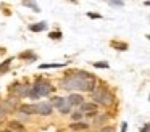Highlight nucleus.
<instances>
[{
  "mask_svg": "<svg viewBox=\"0 0 150 132\" xmlns=\"http://www.w3.org/2000/svg\"><path fill=\"white\" fill-rule=\"evenodd\" d=\"M62 89L65 90H82V92H91L95 89V77L94 74H89L86 71H78L74 76H68L62 80Z\"/></svg>",
  "mask_w": 150,
  "mask_h": 132,
  "instance_id": "nucleus-1",
  "label": "nucleus"
},
{
  "mask_svg": "<svg viewBox=\"0 0 150 132\" xmlns=\"http://www.w3.org/2000/svg\"><path fill=\"white\" fill-rule=\"evenodd\" d=\"M52 90H53V87L50 85V82H47V80H44V79H39L36 84H34V87L29 89L28 97H31V98H39V97L49 95Z\"/></svg>",
  "mask_w": 150,
  "mask_h": 132,
  "instance_id": "nucleus-2",
  "label": "nucleus"
},
{
  "mask_svg": "<svg viewBox=\"0 0 150 132\" xmlns=\"http://www.w3.org/2000/svg\"><path fill=\"white\" fill-rule=\"evenodd\" d=\"M92 100L97 103H107V105H110L111 102H113V95H111L110 92H108V89H105L103 85H98L97 89L92 90Z\"/></svg>",
  "mask_w": 150,
  "mask_h": 132,
  "instance_id": "nucleus-3",
  "label": "nucleus"
},
{
  "mask_svg": "<svg viewBox=\"0 0 150 132\" xmlns=\"http://www.w3.org/2000/svg\"><path fill=\"white\" fill-rule=\"evenodd\" d=\"M53 105L58 106V109H60V113H62V114H68L69 109H71L69 102H68V100H65V98H55V100H53Z\"/></svg>",
  "mask_w": 150,
  "mask_h": 132,
  "instance_id": "nucleus-4",
  "label": "nucleus"
},
{
  "mask_svg": "<svg viewBox=\"0 0 150 132\" xmlns=\"http://www.w3.org/2000/svg\"><path fill=\"white\" fill-rule=\"evenodd\" d=\"M29 85H24V84H15L11 85V93H15L16 97H24L29 93Z\"/></svg>",
  "mask_w": 150,
  "mask_h": 132,
  "instance_id": "nucleus-5",
  "label": "nucleus"
},
{
  "mask_svg": "<svg viewBox=\"0 0 150 132\" xmlns=\"http://www.w3.org/2000/svg\"><path fill=\"white\" fill-rule=\"evenodd\" d=\"M36 108H37V113H39V114L49 116V114H52L53 106H52V103H49V102H40L39 105H36Z\"/></svg>",
  "mask_w": 150,
  "mask_h": 132,
  "instance_id": "nucleus-6",
  "label": "nucleus"
},
{
  "mask_svg": "<svg viewBox=\"0 0 150 132\" xmlns=\"http://www.w3.org/2000/svg\"><path fill=\"white\" fill-rule=\"evenodd\" d=\"M68 102H69V105L81 106L82 102H84V98H82L81 95H78V93H71V95H69V98H68Z\"/></svg>",
  "mask_w": 150,
  "mask_h": 132,
  "instance_id": "nucleus-7",
  "label": "nucleus"
},
{
  "mask_svg": "<svg viewBox=\"0 0 150 132\" xmlns=\"http://www.w3.org/2000/svg\"><path fill=\"white\" fill-rule=\"evenodd\" d=\"M20 111L24 113V114H36L37 108H36V105H21L20 106Z\"/></svg>",
  "mask_w": 150,
  "mask_h": 132,
  "instance_id": "nucleus-8",
  "label": "nucleus"
},
{
  "mask_svg": "<svg viewBox=\"0 0 150 132\" xmlns=\"http://www.w3.org/2000/svg\"><path fill=\"white\" fill-rule=\"evenodd\" d=\"M69 127H71V131H74V132H82V131H87L89 124H86V122H73Z\"/></svg>",
  "mask_w": 150,
  "mask_h": 132,
  "instance_id": "nucleus-9",
  "label": "nucleus"
},
{
  "mask_svg": "<svg viewBox=\"0 0 150 132\" xmlns=\"http://www.w3.org/2000/svg\"><path fill=\"white\" fill-rule=\"evenodd\" d=\"M8 131H11V132H23L24 127H23V124H21V122L11 121L10 124H8Z\"/></svg>",
  "mask_w": 150,
  "mask_h": 132,
  "instance_id": "nucleus-10",
  "label": "nucleus"
},
{
  "mask_svg": "<svg viewBox=\"0 0 150 132\" xmlns=\"http://www.w3.org/2000/svg\"><path fill=\"white\" fill-rule=\"evenodd\" d=\"M81 111L95 113V111H97V105H95V103H82V105H81Z\"/></svg>",
  "mask_w": 150,
  "mask_h": 132,
  "instance_id": "nucleus-11",
  "label": "nucleus"
},
{
  "mask_svg": "<svg viewBox=\"0 0 150 132\" xmlns=\"http://www.w3.org/2000/svg\"><path fill=\"white\" fill-rule=\"evenodd\" d=\"M4 109H5V113H8V111H13V109H16V103H15V100H7V102H4Z\"/></svg>",
  "mask_w": 150,
  "mask_h": 132,
  "instance_id": "nucleus-12",
  "label": "nucleus"
},
{
  "mask_svg": "<svg viewBox=\"0 0 150 132\" xmlns=\"http://www.w3.org/2000/svg\"><path fill=\"white\" fill-rule=\"evenodd\" d=\"M45 28H47V24H45V23H39V24L29 26V29H31L33 32H40V31H44Z\"/></svg>",
  "mask_w": 150,
  "mask_h": 132,
  "instance_id": "nucleus-13",
  "label": "nucleus"
},
{
  "mask_svg": "<svg viewBox=\"0 0 150 132\" xmlns=\"http://www.w3.org/2000/svg\"><path fill=\"white\" fill-rule=\"evenodd\" d=\"M62 66H65L63 63H47V64H40V69H47V68H62Z\"/></svg>",
  "mask_w": 150,
  "mask_h": 132,
  "instance_id": "nucleus-14",
  "label": "nucleus"
},
{
  "mask_svg": "<svg viewBox=\"0 0 150 132\" xmlns=\"http://www.w3.org/2000/svg\"><path fill=\"white\" fill-rule=\"evenodd\" d=\"M82 116H84V114H82V113L81 111H76V113H73V114H71V118H73V121H81V119H82Z\"/></svg>",
  "mask_w": 150,
  "mask_h": 132,
  "instance_id": "nucleus-15",
  "label": "nucleus"
},
{
  "mask_svg": "<svg viewBox=\"0 0 150 132\" xmlns=\"http://www.w3.org/2000/svg\"><path fill=\"white\" fill-rule=\"evenodd\" d=\"M10 63H11V58H8L7 61H5L2 66H0V73H4V71H7L8 69V66H10Z\"/></svg>",
  "mask_w": 150,
  "mask_h": 132,
  "instance_id": "nucleus-16",
  "label": "nucleus"
},
{
  "mask_svg": "<svg viewBox=\"0 0 150 132\" xmlns=\"http://www.w3.org/2000/svg\"><path fill=\"white\" fill-rule=\"evenodd\" d=\"M23 5H24V6H29V8H33L34 11H39V6H37L36 3H33V2H24Z\"/></svg>",
  "mask_w": 150,
  "mask_h": 132,
  "instance_id": "nucleus-17",
  "label": "nucleus"
},
{
  "mask_svg": "<svg viewBox=\"0 0 150 132\" xmlns=\"http://www.w3.org/2000/svg\"><path fill=\"white\" fill-rule=\"evenodd\" d=\"M5 114H7V113H5V109H4V106L0 105V121H4V118H5Z\"/></svg>",
  "mask_w": 150,
  "mask_h": 132,
  "instance_id": "nucleus-18",
  "label": "nucleus"
},
{
  "mask_svg": "<svg viewBox=\"0 0 150 132\" xmlns=\"http://www.w3.org/2000/svg\"><path fill=\"white\" fill-rule=\"evenodd\" d=\"M115 47H116V48H120V50H126V48H127V45H126V44H115Z\"/></svg>",
  "mask_w": 150,
  "mask_h": 132,
  "instance_id": "nucleus-19",
  "label": "nucleus"
},
{
  "mask_svg": "<svg viewBox=\"0 0 150 132\" xmlns=\"http://www.w3.org/2000/svg\"><path fill=\"white\" fill-rule=\"evenodd\" d=\"M95 68H108V63H94Z\"/></svg>",
  "mask_w": 150,
  "mask_h": 132,
  "instance_id": "nucleus-20",
  "label": "nucleus"
},
{
  "mask_svg": "<svg viewBox=\"0 0 150 132\" xmlns=\"http://www.w3.org/2000/svg\"><path fill=\"white\" fill-rule=\"evenodd\" d=\"M100 132H113V127H110V126H107V127L100 129Z\"/></svg>",
  "mask_w": 150,
  "mask_h": 132,
  "instance_id": "nucleus-21",
  "label": "nucleus"
},
{
  "mask_svg": "<svg viewBox=\"0 0 150 132\" xmlns=\"http://www.w3.org/2000/svg\"><path fill=\"white\" fill-rule=\"evenodd\" d=\"M110 5H111V6H123L124 3H123V2H110Z\"/></svg>",
  "mask_w": 150,
  "mask_h": 132,
  "instance_id": "nucleus-22",
  "label": "nucleus"
},
{
  "mask_svg": "<svg viewBox=\"0 0 150 132\" xmlns=\"http://www.w3.org/2000/svg\"><path fill=\"white\" fill-rule=\"evenodd\" d=\"M105 119H107V116H100V118H97V121H95V122H97V124H100V122L105 121Z\"/></svg>",
  "mask_w": 150,
  "mask_h": 132,
  "instance_id": "nucleus-23",
  "label": "nucleus"
},
{
  "mask_svg": "<svg viewBox=\"0 0 150 132\" xmlns=\"http://www.w3.org/2000/svg\"><path fill=\"white\" fill-rule=\"evenodd\" d=\"M60 35H62L60 32H53V34H50V37L52 39H60Z\"/></svg>",
  "mask_w": 150,
  "mask_h": 132,
  "instance_id": "nucleus-24",
  "label": "nucleus"
},
{
  "mask_svg": "<svg viewBox=\"0 0 150 132\" xmlns=\"http://www.w3.org/2000/svg\"><path fill=\"white\" fill-rule=\"evenodd\" d=\"M89 18H100V15H95V13H87Z\"/></svg>",
  "mask_w": 150,
  "mask_h": 132,
  "instance_id": "nucleus-25",
  "label": "nucleus"
},
{
  "mask_svg": "<svg viewBox=\"0 0 150 132\" xmlns=\"http://www.w3.org/2000/svg\"><path fill=\"white\" fill-rule=\"evenodd\" d=\"M140 132H149V124H144V129H140Z\"/></svg>",
  "mask_w": 150,
  "mask_h": 132,
  "instance_id": "nucleus-26",
  "label": "nucleus"
},
{
  "mask_svg": "<svg viewBox=\"0 0 150 132\" xmlns=\"http://www.w3.org/2000/svg\"><path fill=\"white\" fill-rule=\"evenodd\" d=\"M126 127H127V126H126V122H124L123 127H121V132H126Z\"/></svg>",
  "mask_w": 150,
  "mask_h": 132,
  "instance_id": "nucleus-27",
  "label": "nucleus"
},
{
  "mask_svg": "<svg viewBox=\"0 0 150 132\" xmlns=\"http://www.w3.org/2000/svg\"><path fill=\"white\" fill-rule=\"evenodd\" d=\"M2 132H11V131H2Z\"/></svg>",
  "mask_w": 150,
  "mask_h": 132,
  "instance_id": "nucleus-28",
  "label": "nucleus"
}]
</instances>
